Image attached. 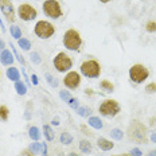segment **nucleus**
<instances>
[{
  "label": "nucleus",
  "mask_w": 156,
  "mask_h": 156,
  "mask_svg": "<svg viewBox=\"0 0 156 156\" xmlns=\"http://www.w3.org/2000/svg\"><path fill=\"white\" fill-rule=\"evenodd\" d=\"M128 137L136 143H140V144L147 143L148 141L147 126L143 125L137 120H133L131 122V125L128 126Z\"/></svg>",
  "instance_id": "f257e3e1"
},
{
  "label": "nucleus",
  "mask_w": 156,
  "mask_h": 156,
  "mask_svg": "<svg viewBox=\"0 0 156 156\" xmlns=\"http://www.w3.org/2000/svg\"><path fill=\"white\" fill-rule=\"evenodd\" d=\"M82 44V38H81L80 32L76 30H67L63 35V46L66 48H69L71 51H77L81 48Z\"/></svg>",
  "instance_id": "f03ea898"
},
{
  "label": "nucleus",
  "mask_w": 156,
  "mask_h": 156,
  "mask_svg": "<svg viewBox=\"0 0 156 156\" xmlns=\"http://www.w3.org/2000/svg\"><path fill=\"white\" fill-rule=\"evenodd\" d=\"M81 73L87 78H97L101 74V66L96 59H87L81 63Z\"/></svg>",
  "instance_id": "7ed1b4c3"
},
{
  "label": "nucleus",
  "mask_w": 156,
  "mask_h": 156,
  "mask_svg": "<svg viewBox=\"0 0 156 156\" xmlns=\"http://www.w3.org/2000/svg\"><path fill=\"white\" fill-rule=\"evenodd\" d=\"M149 76L148 69L141 63H136L129 69V78L135 83H143Z\"/></svg>",
  "instance_id": "20e7f679"
},
{
  "label": "nucleus",
  "mask_w": 156,
  "mask_h": 156,
  "mask_svg": "<svg viewBox=\"0 0 156 156\" xmlns=\"http://www.w3.org/2000/svg\"><path fill=\"white\" fill-rule=\"evenodd\" d=\"M34 32L38 38L41 39H48L54 35L55 32V28L54 26L50 23V22H46V20H39L37 24H35V28H34Z\"/></svg>",
  "instance_id": "39448f33"
},
{
  "label": "nucleus",
  "mask_w": 156,
  "mask_h": 156,
  "mask_svg": "<svg viewBox=\"0 0 156 156\" xmlns=\"http://www.w3.org/2000/svg\"><path fill=\"white\" fill-rule=\"evenodd\" d=\"M100 113H101L102 116H106V117H115L116 115H119L120 110H121V106H120V104L116 101V100H105L101 105H100Z\"/></svg>",
  "instance_id": "423d86ee"
},
{
  "label": "nucleus",
  "mask_w": 156,
  "mask_h": 156,
  "mask_svg": "<svg viewBox=\"0 0 156 156\" xmlns=\"http://www.w3.org/2000/svg\"><path fill=\"white\" fill-rule=\"evenodd\" d=\"M53 63L55 69L61 71V73H65V71L70 70L73 67V61H71V58L66 53H58L55 55Z\"/></svg>",
  "instance_id": "0eeeda50"
},
{
  "label": "nucleus",
  "mask_w": 156,
  "mask_h": 156,
  "mask_svg": "<svg viewBox=\"0 0 156 156\" xmlns=\"http://www.w3.org/2000/svg\"><path fill=\"white\" fill-rule=\"evenodd\" d=\"M42 8H43V12L48 18L58 19L62 16V8H61V4L58 0H46Z\"/></svg>",
  "instance_id": "6e6552de"
},
{
  "label": "nucleus",
  "mask_w": 156,
  "mask_h": 156,
  "mask_svg": "<svg viewBox=\"0 0 156 156\" xmlns=\"http://www.w3.org/2000/svg\"><path fill=\"white\" fill-rule=\"evenodd\" d=\"M18 15H19V18H20L22 20H34V19L37 18L38 14H37V9L32 7V5L24 3V4L19 5Z\"/></svg>",
  "instance_id": "1a4fd4ad"
},
{
  "label": "nucleus",
  "mask_w": 156,
  "mask_h": 156,
  "mask_svg": "<svg viewBox=\"0 0 156 156\" xmlns=\"http://www.w3.org/2000/svg\"><path fill=\"white\" fill-rule=\"evenodd\" d=\"M0 9L4 14L5 19L9 22V23H14L15 20V9L14 5H12L11 0H0Z\"/></svg>",
  "instance_id": "9d476101"
},
{
  "label": "nucleus",
  "mask_w": 156,
  "mask_h": 156,
  "mask_svg": "<svg viewBox=\"0 0 156 156\" xmlns=\"http://www.w3.org/2000/svg\"><path fill=\"white\" fill-rule=\"evenodd\" d=\"M80 83H81V76L77 71H70L63 78V85L69 87V89H76V87L80 86Z\"/></svg>",
  "instance_id": "9b49d317"
},
{
  "label": "nucleus",
  "mask_w": 156,
  "mask_h": 156,
  "mask_svg": "<svg viewBox=\"0 0 156 156\" xmlns=\"http://www.w3.org/2000/svg\"><path fill=\"white\" fill-rule=\"evenodd\" d=\"M97 145H98V148H101L102 151H110V149L115 147V144L105 137H100L98 140H97Z\"/></svg>",
  "instance_id": "f8f14e48"
},
{
  "label": "nucleus",
  "mask_w": 156,
  "mask_h": 156,
  "mask_svg": "<svg viewBox=\"0 0 156 156\" xmlns=\"http://www.w3.org/2000/svg\"><path fill=\"white\" fill-rule=\"evenodd\" d=\"M0 61H2V63L5 65V66H8V65H12V63H14V57H12L11 51L3 50V51H2V55H0Z\"/></svg>",
  "instance_id": "ddd939ff"
},
{
  "label": "nucleus",
  "mask_w": 156,
  "mask_h": 156,
  "mask_svg": "<svg viewBox=\"0 0 156 156\" xmlns=\"http://www.w3.org/2000/svg\"><path fill=\"white\" fill-rule=\"evenodd\" d=\"M7 77L11 81H19L20 74H19V70L16 69V67H9V69L7 70Z\"/></svg>",
  "instance_id": "4468645a"
},
{
  "label": "nucleus",
  "mask_w": 156,
  "mask_h": 156,
  "mask_svg": "<svg viewBox=\"0 0 156 156\" xmlns=\"http://www.w3.org/2000/svg\"><path fill=\"white\" fill-rule=\"evenodd\" d=\"M15 89H16V93H18L19 96H24V94L27 93V86H26L23 82H20V81H16Z\"/></svg>",
  "instance_id": "2eb2a0df"
},
{
  "label": "nucleus",
  "mask_w": 156,
  "mask_h": 156,
  "mask_svg": "<svg viewBox=\"0 0 156 156\" xmlns=\"http://www.w3.org/2000/svg\"><path fill=\"white\" fill-rule=\"evenodd\" d=\"M100 86H101V89L106 90V92H113V90H115V85L108 80L101 81V82H100Z\"/></svg>",
  "instance_id": "dca6fc26"
},
{
  "label": "nucleus",
  "mask_w": 156,
  "mask_h": 156,
  "mask_svg": "<svg viewBox=\"0 0 156 156\" xmlns=\"http://www.w3.org/2000/svg\"><path fill=\"white\" fill-rule=\"evenodd\" d=\"M89 124L92 125L93 128H96V129H101L102 128V122H101V120H100L98 117H90Z\"/></svg>",
  "instance_id": "f3484780"
},
{
  "label": "nucleus",
  "mask_w": 156,
  "mask_h": 156,
  "mask_svg": "<svg viewBox=\"0 0 156 156\" xmlns=\"http://www.w3.org/2000/svg\"><path fill=\"white\" fill-rule=\"evenodd\" d=\"M80 148L82 152H85V154H89L90 151H92V144H90L87 140H82L80 144Z\"/></svg>",
  "instance_id": "a211bd4d"
},
{
  "label": "nucleus",
  "mask_w": 156,
  "mask_h": 156,
  "mask_svg": "<svg viewBox=\"0 0 156 156\" xmlns=\"http://www.w3.org/2000/svg\"><path fill=\"white\" fill-rule=\"evenodd\" d=\"M43 133H44V136H46V140L51 141V140H53V139H54L53 129H51L48 125H44V126H43Z\"/></svg>",
  "instance_id": "6ab92c4d"
},
{
  "label": "nucleus",
  "mask_w": 156,
  "mask_h": 156,
  "mask_svg": "<svg viewBox=\"0 0 156 156\" xmlns=\"http://www.w3.org/2000/svg\"><path fill=\"white\" fill-rule=\"evenodd\" d=\"M8 113H9V110H8L7 106L5 105L0 106V119H2L3 121H7L8 120Z\"/></svg>",
  "instance_id": "aec40b11"
},
{
  "label": "nucleus",
  "mask_w": 156,
  "mask_h": 156,
  "mask_svg": "<svg viewBox=\"0 0 156 156\" xmlns=\"http://www.w3.org/2000/svg\"><path fill=\"white\" fill-rule=\"evenodd\" d=\"M71 141H73V136H71L70 133L63 132L62 135H61V143H63V144H70Z\"/></svg>",
  "instance_id": "412c9836"
},
{
  "label": "nucleus",
  "mask_w": 156,
  "mask_h": 156,
  "mask_svg": "<svg viewBox=\"0 0 156 156\" xmlns=\"http://www.w3.org/2000/svg\"><path fill=\"white\" fill-rule=\"evenodd\" d=\"M19 46H20L23 50H30L31 48V42L28 41V39H23V38H20L19 39Z\"/></svg>",
  "instance_id": "4be33fe9"
},
{
  "label": "nucleus",
  "mask_w": 156,
  "mask_h": 156,
  "mask_svg": "<svg viewBox=\"0 0 156 156\" xmlns=\"http://www.w3.org/2000/svg\"><path fill=\"white\" fill-rule=\"evenodd\" d=\"M30 137L32 140H39V137H41V133H39V129L37 126H31L30 128Z\"/></svg>",
  "instance_id": "5701e85b"
},
{
  "label": "nucleus",
  "mask_w": 156,
  "mask_h": 156,
  "mask_svg": "<svg viewBox=\"0 0 156 156\" xmlns=\"http://www.w3.org/2000/svg\"><path fill=\"white\" fill-rule=\"evenodd\" d=\"M11 34H12V37L16 38V39H20V37H22L20 28H19L18 26H14V24L11 26Z\"/></svg>",
  "instance_id": "b1692460"
},
{
  "label": "nucleus",
  "mask_w": 156,
  "mask_h": 156,
  "mask_svg": "<svg viewBox=\"0 0 156 156\" xmlns=\"http://www.w3.org/2000/svg\"><path fill=\"white\" fill-rule=\"evenodd\" d=\"M145 30H147L148 32H156V22H154V20L147 22V24H145Z\"/></svg>",
  "instance_id": "393cba45"
},
{
  "label": "nucleus",
  "mask_w": 156,
  "mask_h": 156,
  "mask_svg": "<svg viewBox=\"0 0 156 156\" xmlns=\"http://www.w3.org/2000/svg\"><path fill=\"white\" fill-rule=\"evenodd\" d=\"M110 136H112L113 139H116V140H121L124 135H122V132L120 131V129H113V131L110 132Z\"/></svg>",
  "instance_id": "a878e982"
},
{
  "label": "nucleus",
  "mask_w": 156,
  "mask_h": 156,
  "mask_svg": "<svg viewBox=\"0 0 156 156\" xmlns=\"http://www.w3.org/2000/svg\"><path fill=\"white\" fill-rule=\"evenodd\" d=\"M28 149H30L32 154H39V152H41V149H42V145L39 144V143H35V144H32Z\"/></svg>",
  "instance_id": "bb28decb"
},
{
  "label": "nucleus",
  "mask_w": 156,
  "mask_h": 156,
  "mask_svg": "<svg viewBox=\"0 0 156 156\" xmlns=\"http://www.w3.org/2000/svg\"><path fill=\"white\" fill-rule=\"evenodd\" d=\"M145 92L147 93H156V82H151L145 86Z\"/></svg>",
  "instance_id": "cd10ccee"
},
{
  "label": "nucleus",
  "mask_w": 156,
  "mask_h": 156,
  "mask_svg": "<svg viewBox=\"0 0 156 156\" xmlns=\"http://www.w3.org/2000/svg\"><path fill=\"white\" fill-rule=\"evenodd\" d=\"M61 97H62L65 101H70V98H71V96L66 92V90H62V92H61Z\"/></svg>",
  "instance_id": "c85d7f7f"
},
{
  "label": "nucleus",
  "mask_w": 156,
  "mask_h": 156,
  "mask_svg": "<svg viewBox=\"0 0 156 156\" xmlns=\"http://www.w3.org/2000/svg\"><path fill=\"white\" fill-rule=\"evenodd\" d=\"M31 61L35 63H41V58H39V55L37 53H31Z\"/></svg>",
  "instance_id": "c756f323"
},
{
  "label": "nucleus",
  "mask_w": 156,
  "mask_h": 156,
  "mask_svg": "<svg viewBox=\"0 0 156 156\" xmlns=\"http://www.w3.org/2000/svg\"><path fill=\"white\" fill-rule=\"evenodd\" d=\"M77 112H78V115H81V116H87L86 108H80V109H77Z\"/></svg>",
  "instance_id": "7c9ffc66"
},
{
  "label": "nucleus",
  "mask_w": 156,
  "mask_h": 156,
  "mask_svg": "<svg viewBox=\"0 0 156 156\" xmlns=\"http://www.w3.org/2000/svg\"><path fill=\"white\" fill-rule=\"evenodd\" d=\"M131 154H132V156H141V151L139 148H133L131 151Z\"/></svg>",
  "instance_id": "2f4dec72"
},
{
  "label": "nucleus",
  "mask_w": 156,
  "mask_h": 156,
  "mask_svg": "<svg viewBox=\"0 0 156 156\" xmlns=\"http://www.w3.org/2000/svg\"><path fill=\"white\" fill-rule=\"evenodd\" d=\"M20 156H35V155L32 154V152L30 151V149H24V151H22Z\"/></svg>",
  "instance_id": "473e14b6"
},
{
  "label": "nucleus",
  "mask_w": 156,
  "mask_h": 156,
  "mask_svg": "<svg viewBox=\"0 0 156 156\" xmlns=\"http://www.w3.org/2000/svg\"><path fill=\"white\" fill-rule=\"evenodd\" d=\"M12 48H14V53H15V55H16V57H18V59H19V62H20V63H24V61H23V58H22V57H20V54H19V53H18V51H16V50H15V47H14V44H12Z\"/></svg>",
  "instance_id": "72a5a7b5"
},
{
  "label": "nucleus",
  "mask_w": 156,
  "mask_h": 156,
  "mask_svg": "<svg viewBox=\"0 0 156 156\" xmlns=\"http://www.w3.org/2000/svg\"><path fill=\"white\" fill-rule=\"evenodd\" d=\"M81 129H82V131H83V133H85V135H87V136H92V132H90V131L86 128L85 125H81Z\"/></svg>",
  "instance_id": "f704fd0d"
},
{
  "label": "nucleus",
  "mask_w": 156,
  "mask_h": 156,
  "mask_svg": "<svg viewBox=\"0 0 156 156\" xmlns=\"http://www.w3.org/2000/svg\"><path fill=\"white\" fill-rule=\"evenodd\" d=\"M31 78H32V83H34V85H37V83H38V77L34 74V76H32Z\"/></svg>",
  "instance_id": "c9c22d12"
},
{
  "label": "nucleus",
  "mask_w": 156,
  "mask_h": 156,
  "mask_svg": "<svg viewBox=\"0 0 156 156\" xmlns=\"http://www.w3.org/2000/svg\"><path fill=\"white\" fill-rule=\"evenodd\" d=\"M3 50H4V42L0 39V51H3Z\"/></svg>",
  "instance_id": "e433bc0d"
},
{
  "label": "nucleus",
  "mask_w": 156,
  "mask_h": 156,
  "mask_svg": "<svg viewBox=\"0 0 156 156\" xmlns=\"http://www.w3.org/2000/svg\"><path fill=\"white\" fill-rule=\"evenodd\" d=\"M151 140L154 141V143H156V132H155V133H152V135H151Z\"/></svg>",
  "instance_id": "4c0bfd02"
},
{
  "label": "nucleus",
  "mask_w": 156,
  "mask_h": 156,
  "mask_svg": "<svg viewBox=\"0 0 156 156\" xmlns=\"http://www.w3.org/2000/svg\"><path fill=\"white\" fill-rule=\"evenodd\" d=\"M53 124H57V125H58V124H59V120H58V119H57V117H55V119L53 120Z\"/></svg>",
  "instance_id": "58836bf2"
},
{
  "label": "nucleus",
  "mask_w": 156,
  "mask_h": 156,
  "mask_svg": "<svg viewBox=\"0 0 156 156\" xmlns=\"http://www.w3.org/2000/svg\"><path fill=\"white\" fill-rule=\"evenodd\" d=\"M115 156H132V155H129V154H121V155H115Z\"/></svg>",
  "instance_id": "ea45409f"
},
{
  "label": "nucleus",
  "mask_w": 156,
  "mask_h": 156,
  "mask_svg": "<svg viewBox=\"0 0 156 156\" xmlns=\"http://www.w3.org/2000/svg\"><path fill=\"white\" fill-rule=\"evenodd\" d=\"M69 156H78L77 154H76V152H70V155Z\"/></svg>",
  "instance_id": "a19ab883"
},
{
  "label": "nucleus",
  "mask_w": 156,
  "mask_h": 156,
  "mask_svg": "<svg viewBox=\"0 0 156 156\" xmlns=\"http://www.w3.org/2000/svg\"><path fill=\"white\" fill-rule=\"evenodd\" d=\"M148 156H156V151H155V152H151V154H149Z\"/></svg>",
  "instance_id": "79ce46f5"
},
{
  "label": "nucleus",
  "mask_w": 156,
  "mask_h": 156,
  "mask_svg": "<svg viewBox=\"0 0 156 156\" xmlns=\"http://www.w3.org/2000/svg\"><path fill=\"white\" fill-rule=\"evenodd\" d=\"M101 3H108V2H110V0H100Z\"/></svg>",
  "instance_id": "37998d69"
}]
</instances>
